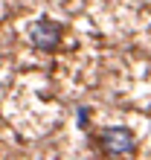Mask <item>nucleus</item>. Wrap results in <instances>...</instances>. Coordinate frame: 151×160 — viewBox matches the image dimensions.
<instances>
[{
  "label": "nucleus",
  "instance_id": "1",
  "mask_svg": "<svg viewBox=\"0 0 151 160\" xmlns=\"http://www.w3.org/2000/svg\"><path fill=\"white\" fill-rule=\"evenodd\" d=\"M99 146L105 154H134V134L125 125H113L99 134Z\"/></svg>",
  "mask_w": 151,
  "mask_h": 160
},
{
  "label": "nucleus",
  "instance_id": "2",
  "mask_svg": "<svg viewBox=\"0 0 151 160\" xmlns=\"http://www.w3.org/2000/svg\"><path fill=\"white\" fill-rule=\"evenodd\" d=\"M29 41H32V47L50 52V50H55L61 44V26L55 21H50V18H38L29 26Z\"/></svg>",
  "mask_w": 151,
  "mask_h": 160
}]
</instances>
